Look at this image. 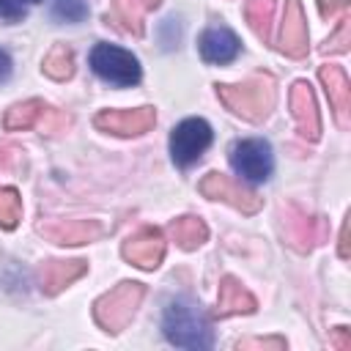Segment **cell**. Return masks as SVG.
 Here are the masks:
<instances>
[{"label":"cell","mask_w":351,"mask_h":351,"mask_svg":"<svg viewBox=\"0 0 351 351\" xmlns=\"http://www.w3.org/2000/svg\"><path fill=\"white\" fill-rule=\"evenodd\" d=\"M348 5V0H318V11H321V16L324 19H329V16H335L337 11H343Z\"/></svg>","instance_id":"cell-30"},{"label":"cell","mask_w":351,"mask_h":351,"mask_svg":"<svg viewBox=\"0 0 351 351\" xmlns=\"http://www.w3.org/2000/svg\"><path fill=\"white\" fill-rule=\"evenodd\" d=\"M233 170L247 181H266L271 176V145L266 140H239L230 148Z\"/></svg>","instance_id":"cell-8"},{"label":"cell","mask_w":351,"mask_h":351,"mask_svg":"<svg viewBox=\"0 0 351 351\" xmlns=\"http://www.w3.org/2000/svg\"><path fill=\"white\" fill-rule=\"evenodd\" d=\"M132 3H134V5H137L143 14H145V11H154V8H159V3H162V0H132Z\"/></svg>","instance_id":"cell-33"},{"label":"cell","mask_w":351,"mask_h":351,"mask_svg":"<svg viewBox=\"0 0 351 351\" xmlns=\"http://www.w3.org/2000/svg\"><path fill=\"white\" fill-rule=\"evenodd\" d=\"M107 19H112L123 33L143 36V11L132 0H112V11L107 14Z\"/></svg>","instance_id":"cell-22"},{"label":"cell","mask_w":351,"mask_h":351,"mask_svg":"<svg viewBox=\"0 0 351 351\" xmlns=\"http://www.w3.org/2000/svg\"><path fill=\"white\" fill-rule=\"evenodd\" d=\"M167 233L181 250H197L208 239V228L200 217H178L170 222Z\"/></svg>","instance_id":"cell-18"},{"label":"cell","mask_w":351,"mask_h":351,"mask_svg":"<svg viewBox=\"0 0 351 351\" xmlns=\"http://www.w3.org/2000/svg\"><path fill=\"white\" fill-rule=\"evenodd\" d=\"M8 77H11V58L0 49V82H3V80H8Z\"/></svg>","instance_id":"cell-32"},{"label":"cell","mask_w":351,"mask_h":351,"mask_svg":"<svg viewBox=\"0 0 351 351\" xmlns=\"http://www.w3.org/2000/svg\"><path fill=\"white\" fill-rule=\"evenodd\" d=\"M280 52L291 58H304L307 55V16L302 11V0H285L282 11V27H280Z\"/></svg>","instance_id":"cell-14"},{"label":"cell","mask_w":351,"mask_h":351,"mask_svg":"<svg viewBox=\"0 0 351 351\" xmlns=\"http://www.w3.org/2000/svg\"><path fill=\"white\" fill-rule=\"evenodd\" d=\"M217 96L230 112L241 115L244 121L261 123L274 110L277 82L271 74H255L239 85H217Z\"/></svg>","instance_id":"cell-1"},{"label":"cell","mask_w":351,"mask_h":351,"mask_svg":"<svg viewBox=\"0 0 351 351\" xmlns=\"http://www.w3.org/2000/svg\"><path fill=\"white\" fill-rule=\"evenodd\" d=\"M25 3H38V0H25Z\"/></svg>","instance_id":"cell-34"},{"label":"cell","mask_w":351,"mask_h":351,"mask_svg":"<svg viewBox=\"0 0 351 351\" xmlns=\"http://www.w3.org/2000/svg\"><path fill=\"white\" fill-rule=\"evenodd\" d=\"M288 104H291V115H293V123H296V132L315 143L321 137V115H318V104H315V93L310 88V82L304 80H296L291 85V93H288Z\"/></svg>","instance_id":"cell-10"},{"label":"cell","mask_w":351,"mask_h":351,"mask_svg":"<svg viewBox=\"0 0 351 351\" xmlns=\"http://www.w3.org/2000/svg\"><path fill=\"white\" fill-rule=\"evenodd\" d=\"M22 154H25V151H22L19 145L0 140V167H5V170H16V167L22 165V159H25Z\"/></svg>","instance_id":"cell-27"},{"label":"cell","mask_w":351,"mask_h":351,"mask_svg":"<svg viewBox=\"0 0 351 351\" xmlns=\"http://www.w3.org/2000/svg\"><path fill=\"white\" fill-rule=\"evenodd\" d=\"M47 104L41 99H27V101H19L14 107L5 110V118H3V126L8 132H16V129H27V126H36L44 115Z\"/></svg>","instance_id":"cell-19"},{"label":"cell","mask_w":351,"mask_h":351,"mask_svg":"<svg viewBox=\"0 0 351 351\" xmlns=\"http://www.w3.org/2000/svg\"><path fill=\"white\" fill-rule=\"evenodd\" d=\"M258 302L255 296L236 280V277H222L219 280V299H217V315L228 318V315H241V313H255Z\"/></svg>","instance_id":"cell-17"},{"label":"cell","mask_w":351,"mask_h":351,"mask_svg":"<svg viewBox=\"0 0 351 351\" xmlns=\"http://www.w3.org/2000/svg\"><path fill=\"white\" fill-rule=\"evenodd\" d=\"M282 228L291 239V244L302 252L321 247L329 239V222L324 217H310L299 206H285L282 208Z\"/></svg>","instance_id":"cell-7"},{"label":"cell","mask_w":351,"mask_h":351,"mask_svg":"<svg viewBox=\"0 0 351 351\" xmlns=\"http://www.w3.org/2000/svg\"><path fill=\"white\" fill-rule=\"evenodd\" d=\"M211 145V126L203 118L181 121L170 134V156L178 167H189Z\"/></svg>","instance_id":"cell-6"},{"label":"cell","mask_w":351,"mask_h":351,"mask_svg":"<svg viewBox=\"0 0 351 351\" xmlns=\"http://www.w3.org/2000/svg\"><path fill=\"white\" fill-rule=\"evenodd\" d=\"M244 16H247L252 33L261 41H269V36H271V19H274V0H247L244 3Z\"/></svg>","instance_id":"cell-20"},{"label":"cell","mask_w":351,"mask_h":351,"mask_svg":"<svg viewBox=\"0 0 351 351\" xmlns=\"http://www.w3.org/2000/svg\"><path fill=\"white\" fill-rule=\"evenodd\" d=\"M90 69L112 82V85H134L140 82V63L132 52L112 47V44H96L90 52Z\"/></svg>","instance_id":"cell-4"},{"label":"cell","mask_w":351,"mask_h":351,"mask_svg":"<svg viewBox=\"0 0 351 351\" xmlns=\"http://www.w3.org/2000/svg\"><path fill=\"white\" fill-rule=\"evenodd\" d=\"M318 80L329 96V104L335 110V121L340 129H348L351 126V82L346 77V71L340 66H321L318 69Z\"/></svg>","instance_id":"cell-13"},{"label":"cell","mask_w":351,"mask_h":351,"mask_svg":"<svg viewBox=\"0 0 351 351\" xmlns=\"http://www.w3.org/2000/svg\"><path fill=\"white\" fill-rule=\"evenodd\" d=\"M332 343H335L340 351H348V348H351V337H348V329H346V326H337V329H332Z\"/></svg>","instance_id":"cell-31"},{"label":"cell","mask_w":351,"mask_h":351,"mask_svg":"<svg viewBox=\"0 0 351 351\" xmlns=\"http://www.w3.org/2000/svg\"><path fill=\"white\" fill-rule=\"evenodd\" d=\"M121 252L132 266L154 271L165 258V236L159 228H140L123 241Z\"/></svg>","instance_id":"cell-12"},{"label":"cell","mask_w":351,"mask_h":351,"mask_svg":"<svg viewBox=\"0 0 351 351\" xmlns=\"http://www.w3.org/2000/svg\"><path fill=\"white\" fill-rule=\"evenodd\" d=\"M351 214H346V219H343V228H340V241H337V255L343 258V261H348L351 258Z\"/></svg>","instance_id":"cell-29"},{"label":"cell","mask_w":351,"mask_h":351,"mask_svg":"<svg viewBox=\"0 0 351 351\" xmlns=\"http://www.w3.org/2000/svg\"><path fill=\"white\" fill-rule=\"evenodd\" d=\"M145 296V285L143 282H134V280H123L118 282L115 288H110L104 296L96 299L93 304V318L96 324L110 332V335H118L121 329L129 326V321L134 318L140 302Z\"/></svg>","instance_id":"cell-3"},{"label":"cell","mask_w":351,"mask_h":351,"mask_svg":"<svg viewBox=\"0 0 351 351\" xmlns=\"http://www.w3.org/2000/svg\"><path fill=\"white\" fill-rule=\"evenodd\" d=\"M348 44H351V19H343L340 27L326 38V44H324L321 49H324V52H335V55H340V52H348Z\"/></svg>","instance_id":"cell-25"},{"label":"cell","mask_w":351,"mask_h":351,"mask_svg":"<svg viewBox=\"0 0 351 351\" xmlns=\"http://www.w3.org/2000/svg\"><path fill=\"white\" fill-rule=\"evenodd\" d=\"M236 348L239 351H266V348H271V351H285V337H241L239 343H236Z\"/></svg>","instance_id":"cell-26"},{"label":"cell","mask_w":351,"mask_h":351,"mask_svg":"<svg viewBox=\"0 0 351 351\" xmlns=\"http://www.w3.org/2000/svg\"><path fill=\"white\" fill-rule=\"evenodd\" d=\"M93 123L101 132L118 134V137H134L148 132L156 123V110L154 107H134V110H101Z\"/></svg>","instance_id":"cell-11"},{"label":"cell","mask_w":351,"mask_h":351,"mask_svg":"<svg viewBox=\"0 0 351 351\" xmlns=\"http://www.w3.org/2000/svg\"><path fill=\"white\" fill-rule=\"evenodd\" d=\"M25 16V0H0V19H22Z\"/></svg>","instance_id":"cell-28"},{"label":"cell","mask_w":351,"mask_h":351,"mask_svg":"<svg viewBox=\"0 0 351 351\" xmlns=\"http://www.w3.org/2000/svg\"><path fill=\"white\" fill-rule=\"evenodd\" d=\"M36 230L52 244H90L107 233L99 219H41Z\"/></svg>","instance_id":"cell-9"},{"label":"cell","mask_w":351,"mask_h":351,"mask_svg":"<svg viewBox=\"0 0 351 351\" xmlns=\"http://www.w3.org/2000/svg\"><path fill=\"white\" fill-rule=\"evenodd\" d=\"M52 16L60 22H80L88 16V5L82 0H52Z\"/></svg>","instance_id":"cell-24"},{"label":"cell","mask_w":351,"mask_h":351,"mask_svg":"<svg viewBox=\"0 0 351 351\" xmlns=\"http://www.w3.org/2000/svg\"><path fill=\"white\" fill-rule=\"evenodd\" d=\"M241 49V41L228 27H208L200 36V55L208 63H230Z\"/></svg>","instance_id":"cell-16"},{"label":"cell","mask_w":351,"mask_h":351,"mask_svg":"<svg viewBox=\"0 0 351 351\" xmlns=\"http://www.w3.org/2000/svg\"><path fill=\"white\" fill-rule=\"evenodd\" d=\"M41 69H44L47 77H52V80H58V82L69 80V77L74 74V52H71V47L55 44V47L44 55Z\"/></svg>","instance_id":"cell-21"},{"label":"cell","mask_w":351,"mask_h":351,"mask_svg":"<svg viewBox=\"0 0 351 351\" xmlns=\"http://www.w3.org/2000/svg\"><path fill=\"white\" fill-rule=\"evenodd\" d=\"M88 271V263L74 258V261H44L36 269V285L47 296H58L63 288H69L74 280H80Z\"/></svg>","instance_id":"cell-15"},{"label":"cell","mask_w":351,"mask_h":351,"mask_svg":"<svg viewBox=\"0 0 351 351\" xmlns=\"http://www.w3.org/2000/svg\"><path fill=\"white\" fill-rule=\"evenodd\" d=\"M22 219V197L14 186H0V228L11 230Z\"/></svg>","instance_id":"cell-23"},{"label":"cell","mask_w":351,"mask_h":351,"mask_svg":"<svg viewBox=\"0 0 351 351\" xmlns=\"http://www.w3.org/2000/svg\"><path fill=\"white\" fill-rule=\"evenodd\" d=\"M165 337L178 348H211V329L203 310L189 299H176L162 318Z\"/></svg>","instance_id":"cell-2"},{"label":"cell","mask_w":351,"mask_h":351,"mask_svg":"<svg viewBox=\"0 0 351 351\" xmlns=\"http://www.w3.org/2000/svg\"><path fill=\"white\" fill-rule=\"evenodd\" d=\"M200 192H203V197L222 200V203L239 208L241 214H255L263 206V197L255 189L244 186L241 181H233L225 173H206L203 181H200Z\"/></svg>","instance_id":"cell-5"}]
</instances>
